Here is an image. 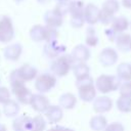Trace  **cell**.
<instances>
[{
  "mask_svg": "<svg viewBox=\"0 0 131 131\" xmlns=\"http://www.w3.org/2000/svg\"><path fill=\"white\" fill-rule=\"evenodd\" d=\"M130 26H131V23H130Z\"/></svg>",
  "mask_w": 131,
  "mask_h": 131,
  "instance_id": "cell-37",
  "label": "cell"
},
{
  "mask_svg": "<svg viewBox=\"0 0 131 131\" xmlns=\"http://www.w3.org/2000/svg\"><path fill=\"white\" fill-rule=\"evenodd\" d=\"M57 79L52 73H42L36 78L35 88L38 90L39 93H46L49 92L55 85Z\"/></svg>",
  "mask_w": 131,
  "mask_h": 131,
  "instance_id": "cell-5",
  "label": "cell"
},
{
  "mask_svg": "<svg viewBox=\"0 0 131 131\" xmlns=\"http://www.w3.org/2000/svg\"><path fill=\"white\" fill-rule=\"evenodd\" d=\"M85 19L90 25H94L99 20V10L94 5H88L85 10Z\"/></svg>",
  "mask_w": 131,
  "mask_h": 131,
  "instance_id": "cell-23",
  "label": "cell"
},
{
  "mask_svg": "<svg viewBox=\"0 0 131 131\" xmlns=\"http://www.w3.org/2000/svg\"><path fill=\"white\" fill-rule=\"evenodd\" d=\"M89 126L93 131H102L105 129V127L107 126V121L106 118L102 115H96L93 116L90 119L89 122Z\"/></svg>",
  "mask_w": 131,
  "mask_h": 131,
  "instance_id": "cell-20",
  "label": "cell"
},
{
  "mask_svg": "<svg viewBox=\"0 0 131 131\" xmlns=\"http://www.w3.org/2000/svg\"><path fill=\"white\" fill-rule=\"evenodd\" d=\"M23 52V47L20 44L15 43V44H11L8 47L5 48L4 50V56L6 59L11 60V61H16L20 54Z\"/></svg>",
  "mask_w": 131,
  "mask_h": 131,
  "instance_id": "cell-16",
  "label": "cell"
},
{
  "mask_svg": "<svg viewBox=\"0 0 131 131\" xmlns=\"http://www.w3.org/2000/svg\"><path fill=\"white\" fill-rule=\"evenodd\" d=\"M19 110L20 107L18 102L11 98L3 104V113L6 117H16V115L19 113Z\"/></svg>",
  "mask_w": 131,
  "mask_h": 131,
  "instance_id": "cell-22",
  "label": "cell"
},
{
  "mask_svg": "<svg viewBox=\"0 0 131 131\" xmlns=\"http://www.w3.org/2000/svg\"><path fill=\"white\" fill-rule=\"evenodd\" d=\"M98 59L103 67H112L118 61V53L114 48L106 47L100 51Z\"/></svg>",
  "mask_w": 131,
  "mask_h": 131,
  "instance_id": "cell-7",
  "label": "cell"
},
{
  "mask_svg": "<svg viewBox=\"0 0 131 131\" xmlns=\"http://www.w3.org/2000/svg\"><path fill=\"white\" fill-rule=\"evenodd\" d=\"M14 36L13 28L9 18H2L0 20V42L6 43L9 42Z\"/></svg>",
  "mask_w": 131,
  "mask_h": 131,
  "instance_id": "cell-10",
  "label": "cell"
},
{
  "mask_svg": "<svg viewBox=\"0 0 131 131\" xmlns=\"http://www.w3.org/2000/svg\"><path fill=\"white\" fill-rule=\"evenodd\" d=\"M63 117L62 108L59 105H49V107L45 112V118L49 122V124L58 123Z\"/></svg>",
  "mask_w": 131,
  "mask_h": 131,
  "instance_id": "cell-13",
  "label": "cell"
},
{
  "mask_svg": "<svg viewBox=\"0 0 131 131\" xmlns=\"http://www.w3.org/2000/svg\"><path fill=\"white\" fill-rule=\"evenodd\" d=\"M122 4L125 8H131V0H122Z\"/></svg>",
  "mask_w": 131,
  "mask_h": 131,
  "instance_id": "cell-33",
  "label": "cell"
},
{
  "mask_svg": "<svg viewBox=\"0 0 131 131\" xmlns=\"http://www.w3.org/2000/svg\"><path fill=\"white\" fill-rule=\"evenodd\" d=\"M77 103V98L76 96L71 93V92H67L63 93L60 97H59V106L61 108H66V110H72L75 107Z\"/></svg>",
  "mask_w": 131,
  "mask_h": 131,
  "instance_id": "cell-19",
  "label": "cell"
},
{
  "mask_svg": "<svg viewBox=\"0 0 131 131\" xmlns=\"http://www.w3.org/2000/svg\"><path fill=\"white\" fill-rule=\"evenodd\" d=\"M0 131H7V128L5 125L3 124H0Z\"/></svg>",
  "mask_w": 131,
  "mask_h": 131,
  "instance_id": "cell-34",
  "label": "cell"
},
{
  "mask_svg": "<svg viewBox=\"0 0 131 131\" xmlns=\"http://www.w3.org/2000/svg\"><path fill=\"white\" fill-rule=\"evenodd\" d=\"M104 131H125V127L120 122H113L111 124H107Z\"/></svg>",
  "mask_w": 131,
  "mask_h": 131,
  "instance_id": "cell-29",
  "label": "cell"
},
{
  "mask_svg": "<svg viewBox=\"0 0 131 131\" xmlns=\"http://www.w3.org/2000/svg\"><path fill=\"white\" fill-rule=\"evenodd\" d=\"M75 60L71 54H62L53 59L50 66V71L55 77H64L73 69Z\"/></svg>",
  "mask_w": 131,
  "mask_h": 131,
  "instance_id": "cell-2",
  "label": "cell"
},
{
  "mask_svg": "<svg viewBox=\"0 0 131 131\" xmlns=\"http://www.w3.org/2000/svg\"><path fill=\"white\" fill-rule=\"evenodd\" d=\"M46 120L42 115H37L32 118V125L30 131H44L46 129Z\"/></svg>",
  "mask_w": 131,
  "mask_h": 131,
  "instance_id": "cell-24",
  "label": "cell"
},
{
  "mask_svg": "<svg viewBox=\"0 0 131 131\" xmlns=\"http://www.w3.org/2000/svg\"><path fill=\"white\" fill-rule=\"evenodd\" d=\"M9 81L11 86V92L15 96L17 102H20L23 104H30L33 93L32 91L25 85V82L21 81L16 73L15 70H13L9 75Z\"/></svg>",
  "mask_w": 131,
  "mask_h": 131,
  "instance_id": "cell-1",
  "label": "cell"
},
{
  "mask_svg": "<svg viewBox=\"0 0 131 131\" xmlns=\"http://www.w3.org/2000/svg\"><path fill=\"white\" fill-rule=\"evenodd\" d=\"M72 70L76 77V80H81L83 78L90 76V68L86 62H75Z\"/></svg>",
  "mask_w": 131,
  "mask_h": 131,
  "instance_id": "cell-17",
  "label": "cell"
},
{
  "mask_svg": "<svg viewBox=\"0 0 131 131\" xmlns=\"http://www.w3.org/2000/svg\"><path fill=\"white\" fill-rule=\"evenodd\" d=\"M30 105L34 111L38 113H45L46 110L49 107L50 102L47 96H45L42 93H37V94H33Z\"/></svg>",
  "mask_w": 131,
  "mask_h": 131,
  "instance_id": "cell-8",
  "label": "cell"
},
{
  "mask_svg": "<svg viewBox=\"0 0 131 131\" xmlns=\"http://www.w3.org/2000/svg\"><path fill=\"white\" fill-rule=\"evenodd\" d=\"M47 131H74V130L71 129V128L63 127V126H54V127L50 128V129L47 130Z\"/></svg>",
  "mask_w": 131,
  "mask_h": 131,
  "instance_id": "cell-32",
  "label": "cell"
},
{
  "mask_svg": "<svg viewBox=\"0 0 131 131\" xmlns=\"http://www.w3.org/2000/svg\"><path fill=\"white\" fill-rule=\"evenodd\" d=\"M116 46L122 52H127L130 50V43H131V35L128 33H120L117 35L116 39Z\"/></svg>",
  "mask_w": 131,
  "mask_h": 131,
  "instance_id": "cell-15",
  "label": "cell"
},
{
  "mask_svg": "<svg viewBox=\"0 0 131 131\" xmlns=\"http://www.w3.org/2000/svg\"><path fill=\"white\" fill-rule=\"evenodd\" d=\"M113 107V100L105 95L95 97L93 100V110L97 114H103L110 112Z\"/></svg>",
  "mask_w": 131,
  "mask_h": 131,
  "instance_id": "cell-9",
  "label": "cell"
},
{
  "mask_svg": "<svg viewBox=\"0 0 131 131\" xmlns=\"http://www.w3.org/2000/svg\"><path fill=\"white\" fill-rule=\"evenodd\" d=\"M0 83H1V79H0Z\"/></svg>",
  "mask_w": 131,
  "mask_h": 131,
  "instance_id": "cell-36",
  "label": "cell"
},
{
  "mask_svg": "<svg viewBox=\"0 0 131 131\" xmlns=\"http://www.w3.org/2000/svg\"><path fill=\"white\" fill-rule=\"evenodd\" d=\"M117 77L123 81H131V62H122L117 67Z\"/></svg>",
  "mask_w": 131,
  "mask_h": 131,
  "instance_id": "cell-18",
  "label": "cell"
},
{
  "mask_svg": "<svg viewBox=\"0 0 131 131\" xmlns=\"http://www.w3.org/2000/svg\"><path fill=\"white\" fill-rule=\"evenodd\" d=\"M130 50H131V43H130Z\"/></svg>",
  "mask_w": 131,
  "mask_h": 131,
  "instance_id": "cell-35",
  "label": "cell"
},
{
  "mask_svg": "<svg viewBox=\"0 0 131 131\" xmlns=\"http://www.w3.org/2000/svg\"><path fill=\"white\" fill-rule=\"evenodd\" d=\"M10 99V92L6 87H0V103L4 104Z\"/></svg>",
  "mask_w": 131,
  "mask_h": 131,
  "instance_id": "cell-30",
  "label": "cell"
},
{
  "mask_svg": "<svg viewBox=\"0 0 131 131\" xmlns=\"http://www.w3.org/2000/svg\"><path fill=\"white\" fill-rule=\"evenodd\" d=\"M71 56L75 62H86L90 57V50L85 45H77L73 49Z\"/></svg>",
  "mask_w": 131,
  "mask_h": 131,
  "instance_id": "cell-12",
  "label": "cell"
},
{
  "mask_svg": "<svg viewBox=\"0 0 131 131\" xmlns=\"http://www.w3.org/2000/svg\"><path fill=\"white\" fill-rule=\"evenodd\" d=\"M105 35H106V37H107V39L110 40V41H115V39H116V37H117V33L112 29V28H110V29H107L106 31H105Z\"/></svg>",
  "mask_w": 131,
  "mask_h": 131,
  "instance_id": "cell-31",
  "label": "cell"
},
{
  "mask_svg": "<svg viewBox=\"0 0 131 131\" xmlns=\"http://www.w3.org/2000/svg\"><path fill=\"white\" fill-rule=\"evenodd\" d=\"M76 87L78 88L79 97L85 101L90 102L96 97V88L95 84L90 76L83 78L81 80H76Z\"/></svg>",
  "mask_w": 131,
  "mask_h": 131,
  "instance_id": "cell-3",
  "label": "cell"
},
{
  "mask_svg": "<svg viewBox=\"0 0 131 131\" xmlns=\"http://www.w3.org/2000/svg\"><path fill=\"white\" fill-rule=\"evenodd\" d=\"M15 73H16L17 77L21 81H24L26 83V82L32 81L33 79H35L37 77L38 70L34 66H32L30 63H25V64L20 66L18 69H16L15 70Z\"/></svg>",
  "mask_w": 131,
  "mask_h": 131,
  "instance_id": "cell-6",
  "label": "cell"
},
{
  "mask_svg": "<svg viewBox=\"0 0 131 131\" xmlns=\"http://www.w3.org/2000/svg\"><path fill=\"white\" fill-rule=\"evenodd\" d=\"M122 81L117 76L112 75H105L102 74L97 77L95 81V88L98 92L102 94L110 93L112 91H116L120 88Z\"/></svg>",
  "mask_w": 131,
  "mask_h": 131,
  "instance_id": "cell-4",
  "label": "cell"
},
{
  "mask_svg": "<svg viewBox=\"0 0 131 131\" xmlns=\"http://www.w3.org/2000/svg\"><path fill=\"white\" fill-rule=\"evenodd\" d=\"M66 51V47L61 44H58L56 41L48 42V44L44 47V54L50 59H54L60 55H62Z\"/></svg>",
  "mask_w": 131,
  "mask_h": 131,
  "instance_id": "cell-11",
  "label": "cell"
},
{
  "mask_svg": "<svg viewBox=\"0 0 131 131\" xmlns=\"http://www.w3.org/2000/svg\"><path fill=\"white\" fill-rule=\"evenodd\" d=\"M119 92H120V96L131 97V81L123 82L119 88Z\"/></svg>",
  "mask_w": 131,
  "mask_h": 131,
  "instance_id": "cell-28",
  "label": "cell"
},
{
  "mask_svg": "<svg viewBox=\"0 0 131 131\" xmlns=\"http://www.w3.org/2000/svg\"><path fill=\"white\" fill-rule=\"evenodd\" d=\"M129 27V20L127 19V17L125 16H118V17H115L112 21V26L111 28L117 33V34H120V33H124Z\"/></svg>",
  "mask_w": 131,
  "mask_h": 131,
  "instance_id": "cell-21",
  "label": "cell"
},
{
  "mask_svg": "<svg viewBox=\"0 0 131 131\" xmlns=\"http://www.w3.org/2000/svg\"><path fill=\"white\" fill-rule=\"evenodd\" d=\"M98 43V37L96 36L95 30L93 28H88L87 34H86V44L90 47L96 46Z\"/></svg>",
  "mask_w": 131,
  "mask_h": 131,
  "instance_id": "cell-26",
  "label": "cell"
},
{
  "mask_svg": "<svg viewBox=\"0 0 131 131\" xmlns=\"http://www.w3.org/2000/svg\"><path fill=\"white\" fill-rule=\"evenodd\" d=\"M116 106L118 111L122 113H130L131 112V97L120 96L116 101Z\"/></svg>",
  "mask_w": 131,
  "mask_h": 131,
  "instance_id": "cell-25",
  "label": "cell"
},
{
  "mask_svg": "<svg viewBox=\"0 0 131 131\" xmlns=\"http://www.w3.org/2000/svg\"><path fill=\"white\" fill-rule=\"evenodd\" d=\"M32 125V118L29 116H18L12 122V128L14 131H30Z\"/></svg>",
  "mask_w": 131,
  "mask_h": 131,
  "instance_id": "cell-14",
  "label": "cell"
},
{
  "mask_svg": "<svg viewBox=\"0 0 131 131\" xmlns=\"http://www.w3.org/2000/svg\"><path fill=\"white\" fill-rule=\"evenodd\" d=\"M120 8V4L117 0H107L106 2L103 3V6H102V9L105 10V11H108L113 14H115Z\"/></svg>",
  "mask_w": 131,
  "mask_h": 131,
  "instance_id": "cell-27",
  "label": "cell"
}]
</instances>
